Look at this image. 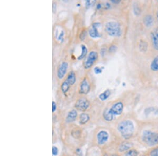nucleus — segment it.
<instances>
[{"label":"nucleus","mask_w":158,"mask_h":156,"mask_svg":"<svg viewBox=\"0 0 158 156\" xmlns=\"http://www.w3.org/2000/svg\"><path fill=\"white\" fill-rule=\"evenodd\" d=\"M118 129L124 138L127 139L133 135L134 127L133 122L130 120H124L119 124Z\"/></svg>","instance_id":"obj_1"},{"label":"nucleus","mask_w":158,"mask_h":156,"mask_svg":"<svg viewBox=\"0 0 158 156\" xmlns=\"http://www.w3.org/2000/svg\"><path fill=\"white\" fill-rule=\"evenodd\" d=\"M142 140L150 146H153L158 144V133L151 131H144L142 135Z\"/></svg>","instance_id":"obj_2"},{"label":"nucleus","mask_w":158,"mask_h":156,"mask_svg":"<svg viewBox=\"0 0 158 156\" xmlns=\"http://www.w3.org/2000/svg\"><path fill=\"white\" fill-rule=\"evenodd\" d=\"M105 31L109 35L113 37H119L121 35L120 24L116 22H109L105 26Z\"/></svg>","instance_id":"obj_3"},{"label":"nucleus","mask_w":158,"mask_h":156,"mask_svg":"<svg viewBox=\"0 0 158 156\" xmlns=\"http://www.w3.org/2000/svg\"><path fill=\"white\" fill-rule=\"evenodd\" d=\"M76 82V76L74 72L71 71L67 76L66 79L62 83L61 88L63 93H66L69 90L70 87L74 85Z\"/></svg>","instance_id":"obj_4"},{"label":"nucleus","mask_w":158,"mask_h":156,"mask_svg":"<svg viewBox=\"0 0 158 156\" xmlns=\"http://www.w3.org/2000/svg\"><path fill=\"white\" fill-rule=\"evenodd\" d=\"M98 58V53L95 51H92L89 54L87 59L85 60L83 63V66L85 69H89L91 68Z\"/></svg>","instance_id":"obj_5"},{"label":"nucleus","mask_w":158,"mask_h":156,"mask_svg":"<svg viewBox=\"0 0 158 156\" xmlns=\"http://www.w3.org/2000/svg\"><path fill=\"white\" fill-rule=\"evenodd\" d=\"M90 103L87 99L82 97L79 99L75 104V107L80 111H85L89 107Z\"/></svg>","instance_id":"obj_6"},{"label":"nucleus","mask_w":158,"mask_h":156,"mask_svg":"<svg viewBox=\"0 0 158 156\" xmlns=\"http://www.w3.org/2000/svg\"><path fill=\"white\" fill-rule=\"evenodd\" d=\"M108 109L110 114L113 116L120 115L123 110V104L121 102H118Z\"/></svg>","instance_id":"obj_7"},{"label":"nucleus","mask_w":158,"mask_h":156,"mask_svg":"<svg viewBox=\"0 0 158 156\" xmlns=\"http://www.w3.org/2000/svg\"><path fill=\"white\" fill-rule=\"evenodd\" d=\"M90 90V85L89 82L87 78H84V79L81 82L79 87V93L81 94H87Z\"/></svg>","instance_id":"obj_8"},{"label":"nucleus","mask_w":158,"mask_h":156,"mask_svg":"<svg viewBox=\"0 0 158 156\" xmlns=\"http://www.w3.org/2000/svg\"><path fill=\"white\" fill-rule=\"evenodd\" d=\"M101 26V24L100 23H94L91 26V28L89 30V33L90 36L92 38H97L100 37L101 35L98 30V28Z\"/></svg>","instance_id":"obj_9"},{"label":"nucleus","mask_w":158,"mask_h":156,"mask_svg":"<svg viewBox=\"0 0 158 156\" xmlns=\"http://www.w3.org/2000/svg\"><path fill=\"white\" fill-rule=\"evenodd\" d=\"M68 68V63L66 62H62L57 70V77L60 79L64 77Z\"/></svg>","instance_id":"obj_10"},{"label":"nucleus","mask_w":158,"mask_h":156,"mask_svg":"<svg viewBox=\"0 0 158 156\" xmlns=\"http://www.w3.org/2000/svg\"><path fill=\"white\" fill-rule=\"evenodd\" d=\"M109 138V134L105 131H101L98 133L97 135V139L99 144L102 145L108 140Z\"/></svg>","instance_id":"obj_11"},{"label":"nucleus","mask_w":158,"mask_h":156,"mask_svg":"<svg viewBox=\"0 0 158 156\" xmlns=\"http://www.w3.org/2000/svg\"><path fill=\"white\" fill-rule=\"evenodd\" d=\"M151 36L154 48L156 50H158V28L154 29L151 32Z\"/></svg>","instance_id":"obj_12"},{"label":"nucleus","mask_w":158,"mask_h":156,"mask_svg":"<svg viewBox=\"0 0 158 156\" xmlns=\"http://www.w3.org/2000/svg\"><path fill=\"white\" fill-rule=\"evenodd\" d=\"M78 113L76 110H72L68 113L67 116V122H73L76 120V118L77 117Z\"/></svg>","instance_id":"obj_13"},{"label":"nucleus","mask_w":158,"mask_h":156,"mask_svg":"<svg viewBox=\"0 0 158 156\" xmlns=\"http://www.w3.org/2000/svg\"><path fill=\"white\" fill-rule=\"evenodd\" d=\"M144 24L147 27H150L154 23V18L150 15H148L144 18Z\"/></svg>","instance_id":"obj_14"},{"label":"nucleus","mask_w":158,"mask_h":156,"mask_svg":"<svg viewBox=\"0 0 158 156\" xmlns=\"http://www.w3.org/2000/svg\"><path fill=\"white\" fill-rule=\"evenodd\" d=\"M131 147H132V144L131 143L124 142L120 145L119 150L120 152H125V151H126V150L130 149Z\"/></svg>","instance_id":"obj_15"},{"label":"nucleus","mask_w":158,"mask_h":156,"mask_svg":"<svg viewBox=\"0 0 158 156\" xmlns=\"http://www.w3.org/2000/svg\"><path fill=\"white\" fill-rule=\"evenodd\" d=\"M103 116L104 120L108 122L112 121L114 118V116L110 114L108 109H105L104 110L103 112Z\"/></svg>","instance_id":"obj_16"},{"label":"nucleus","mask_w":158,"mask_h":156,"mask_svg":"<svg viewBox=\"0 0 158 156\" xmlns=\"http://www.w3.org/2000/svg\"><path fill=\"white\" fill-rule=\"evenodd\" d=\"M110 95H111V91H110V90H106L104 92L99 95V98L102 101H105L106 99H107L109 98V97L110 96Z\"/></svg>","instance_id":"obj_17"},{"label":"nucleus","mask_w":158,"mask_h":156,"mask_svg":"<svg viewBox=\"0 0 158 156\" xmlns=\"http://www.w3.org/2000/svg\"><path fill=\"white\" fill-rule=\"evenodd\" d=\"M151 69L154 71H158V56H156L152 61L150 65Z\"/></svg>","instance_id":"obj_18"},{"label":"nucleus","mask_w":158,"mask_h":156,"mask_svg":"<svg viewBox=\"0 0 158 156\" xmlns=\"http://www.w3.org/2000/svg\"><path fill=\"white\" fill-rule=\"evenodd\" d=\"M90 120V116L87 114L83 113L80 116V122L81 124H85L87 123Z\"/></svg>","instance_id":"obj_19"},{"label":"nucleus","mask_w":158,"mask_h":156,"mask_svg":"<svg viewBox=\"0 0 158 156\" xmlns=\"http://www.w3.org/2000/svg\"><path fill=\"white\" fill-rule=\"evenodd\" d=\"M81 47L82 49V53L81 54V55L78 57V59L79 60H82L83 58H85V56L87 55V48L85 45H81Z\"/></svg>","instance_id":"obj_20"},{"label":"nucleus","mask_w":158,"mask_h":156,"mask_svg":"<svg viewBox=\"0 0 158 156\" xmlns=\"http://www.w3.org/2000/svg\"><path fill=\"white\" fill-rule=\"evenodd\" d=\"M138 152L135 150H131L126 152V156H137Z\"/></svg>","instance_id":"obj_21"},{"label":"nucleus","mask_w":158,"mask_h":156,"mask_svg":"<svg viewBox=\"0 0 158 156\" xmlns=\"http://www.w3.org/2000/svg\"><path fill=\"white\" fill-rule=\"evenodd\" d=\"M150 156H158V147L153 149L150 152Z\"/></svg>","instance_id":"obj_22"},{"label":"nucleus","mask_w":158,"mask_h":156,"mask_svg":"<svg viewBox=\"0 0 158 156\" xmlns=\"http://www.w3.org/2000/svg\"><path fill=\"white\" fill-rule=\"evenodd\" d=\"M58 152H59V150H58V149L57 147L55 146H53L52 148V154L54 156H57L58 154Z\"/></svg>","instance_id":"obj_23"},{"label":"nucleus","mask_w":158,"mask_h":156,"mask_svg":"<svg viewBox=\"0 0 158 156\" xmlns=\"http://www.w3.org/2000/svg\"><path fill=\"white\" fill-rule=\"evenodd\" d=\"M94 71L95 73L98 74L101 73L102 72V69H101L100 67H96L94 68Z\"/></svg>","instance_id":"obj_24"},{"label":"nucleus","mask_w":158,"mask_h":156,"mask_svg":"<svg viewBox=\"0 0 158 156\" xmlns=\"http://www.w3.org/2000/svg\"><path fill=\"white\" fill-rule=\"evenodd\" d=\"M117 47L115 45H112L110 46V48H109V52L110 53H114L115 51H117Z\"/></svg>","instance_id":"obj_25"},{"label":"nucleus","mask_w":158,"mask_h":156,"mask_svg":"<svg viewBox=\"0 0 158 156\" xmlns=\"http://www.w3.org/2000/svg\"><path fill=\"white\" fill-rule=\"evenodd\" d=\"M134 12L135 13V14L136 15H137V14H140V9L139 8L137 7V5H134Z\"/></svg>","instance_id":"obj_26"},{"label":"nucleus","mask_w":158,"mask_h":156,"mask_svg":"<svg viewBox=\"0 0 158 156\" xmlns=\"http://www.w3.org/2000/svg\"><path fill=\"white\" fill-rule=\"evenodd\" d=\"M57 5L55 2L53 3L52 5V11L53 13H55L57 12Z\"/></svg>","instance_id":"obj_27"},{"label":"nucleus","mask_w":158,"mask_h":156,"mask_svg":"<svg viewBox=\"0 0 158 156\" xmlns=\"http://www.w3.org/2000/svg\"><path fill=\"white\" fill-rule=\"evenodd\" d=\"M86 34H87L86 31H85V32L84 31V32H83L81 34L80 39H81V40H83V39H85V37L86 36Z\"/></svg>","instance_id":"obj_28"},{"label":"nucleus","mask_w":158,"mask_h":156,"mask_svg":"<svg viewBox=\"0 0 158 156\" xmlns=\"http://www.w3.org/2000/svg\"><path fill=\"white\" fill-rule=\"evenodd\" d=\"M57 109V104L55 103L54 101L52 102V112H54L55 110Z\"/></svg>","instance_id":"obj_29"},{"label":"nucleus","mask_w":158,"mask_h":156,"mask_svg":"<svg viewBox=\"0 0 158 156\" xmlns=\"http://www.w3.org/2000/svg\"><path fill=\"white\" fill-rule=\"evenodd\" d=\"M93 3V2L92 1H89V0H87L86 1V6L87 7H90L91 5H92V4Z\"/></svg>","instance_id":"obj_30"},{"label":"nucleus","mask_w":158,"mask_h":156,"mask_svg":"<svg viewBox=\"0 0 158 156\" xmlns=\"http://www.w3.org/2000/svg\"><path fill=\"white\" fill-rule=\"evenodd\" d=\"M111 2L114 3H119L120 2V1H118V0H112Z\"/></svg>","instance_id":"obj_31"},{"label":"nucleus","mask_w":158,"mask_h":156,"mask_svg":"<svg viewBox=\"0 0 158 156\" xmlns=\"http://www.w3.org/2000/svg\"><path fill=\"white\" fill-rule=\"evenodd\" d=\"M101 7H102V6H101V4H98L97 5L96 8H97V9H101Z\"/></svg>","instance_id":"obj_32"},{"label":"nucleus","mask_w":158,"mask_h":156,"mask_svg":"<svg viewBox=\"0 0 158 156\" xmlns=\"http://www.w3.org/2000/svg\"><path fill=\"white\" fill-rule=\"evenodd\" d=\"M106 7H107V9H109V8H110V4H109V3H106Z\"/></svg>","instance_id":"obj_33"},{"label":"nucleus","mask_w":158,"mask_h":156,"mask_svg":"<svg viewBox=\"0 0 158 156\" xmlns=\"http://www.w3.org/2000/svg\"><path fill=\"white\" fill-rule=\"evenodd\" d=\"M157 17H158V12H157Z\"/></svg>","instance_id":"obj_34"}]
</instances>
